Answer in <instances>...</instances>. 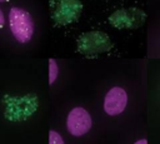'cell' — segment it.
I'll return each mask as SVG.
<instances>
[{
  "instance_id": "cell-1",
  "label": "cell",
  "mask_w": 160,
  "mask_h": 144,
  "mask_svg": "<svg viewBox=\"0 0 160 144\" xmlns=\"http://www.w3.org/2000/svg\"><path fill=\"white\" fill-rule=\"evenodd\" d=\"M9 26L12 36L20 44H26L34 35V20L31 14L19 6H12L9 11Z\"/></svg>"
},
{
  "instance_id": "cell-2",
  "label": "cell",
  "mask_w": 160,
  "mask_h": 144,
  "mask_svg": "<svg viewBox=\"0 0 160 144\" xmlns=\"http://www.w3.org/2000/svg\"><path fill=\"white\" fill-rule=\"evenodd\" d=\"M76 48L80 54L92 56L109 51L112 48V43L108 34L102 31H88L79 36Z\"/></svg>"
},
{
  "instance_id": "cell-3",
  "label": "cell",
  "mask_w": 160,
  "mask_h": 144,
  "mask_svg": "<svg viewBox=\"0 0 160 144\" xmlns=\"http://www.w3.org/2000/svg\"><path fill=\"white\" fill-rule=\"evenodd\" d=\"M145 20L146 14L138 8L116 10L109 18V23L116 29H136L141 26Z\"/></svg>"
},
{
  "instance_id": "cell-4",
  "label": "cell",
  "mask_w": 160,
  "mask_h": 144,
  "mask_svg": "<svg viewBox=\"0 0 160 144\" xmlns=\"http://www.w3.org/2000/svg\"><path fill=\"white\" fill-rule=\"evenodd\" d=\"M92 125V119L89 111L81 106L72 108L66 118V128L68 131L74 136L85 135Z\"/></svg>"
},
{
  "instance_id": "cell-5",
  "label": "cell",
  "mask_w": 160,
  "mask_h": 144,
  "mask_svg": "<svg viewBox=\"0 0 160 144\" xmlns=\"http://www.w3.org/2000/svg\"><path fill=\"white\" fill-rule=\"evenodd\" d=\"M81 10L82 4L80 0H60L52 14V20L58 25L71 24L79 19Z\"/></svg>"
},
{
  "instance_id": "cell-6",
  "label": "cell",
  "mask_w": 160,
  "mask_h": 144,
  "mask_svg": "<svg viewBox=\"0 0 160 144\" xmlns=\"http://www.w3.org/2000/svg\"><path fill=\"white\" fill-rule=\"evenodd\" d=\"M128 105V93L124 88L114 86L105 94L104 98V110L108 115L115 116L121 114Z\"/></svg>"
},
{
  "instance_id": "cell-7",
  "label": "cell",
  "mask_w": 160,
  "mask_h": 144,
  "mask_svg": "<svg viewBox=\"0 0 160 144\" xmlns=\"http://www.w3.org/2000/svg\"><path fill=\"white\" fill-rule=\"evenodd\" d=\"M59 74V66H58V61L55 59H49V84L52 85L58 78Z\"/></svg>"
},
{
  "instance_id": "cell-8",
  "label": "cell",
  "mask_w": 160,
  "mask_h": 144,
  "mask_svg": "<svg viewBox=\"0 0 160 144\" xmlns=\"http://www.w3.org/2000/svg\"><path fill=\"white\" fill-rule=\"evenodd\" d=\"M49 144H65L62 136L55 131V130H50L49 131Z\"/></svg>"
},
{
  "instance_id": "cell-9",
  "label": "cell",
  "mask_w": 160,
  "mask_h": 144,
  "mask_svg": "<svg viewBox=\"0 0 160 144\" xmlns=\"http://www.w3.org/2000/svg\"><path fill=\"white\" fill-rule=\"evenodd\" d=\"M4 25H5V18H4V13H2V10L0 9V29L4 28Z\"/></svg>"
},
{
  "instance_id": "cell-10",
  "label": "cell",
  "mask_w": 160,
  "mask_h": 144,
  "mask_svg": "<svg viewBox=\"0 0 160 144\" xmlns=\"http://www.w3.org/2000/svg\"><path fill=\"white\" fill-rule=\"evenodd\" d=\"M134 144H148V140H146V138H141V139L136 140Z\"/></svg>"
},
{
  "instance_id": "cell-11",
  "label": "cell",
  "mask_w": 160,
  "mask_h": 144,
  "mask_svg": "<svg viewBox=\"0 0 160 144\" xmlns=\"http://www.w3.org/2000/svg\"><path fill=\"white\" fill-rule=\"evenodd\" d=\"M2 1H8V0H0V3H2Z\"/></svg>"
}]
</instances>
